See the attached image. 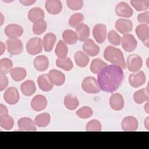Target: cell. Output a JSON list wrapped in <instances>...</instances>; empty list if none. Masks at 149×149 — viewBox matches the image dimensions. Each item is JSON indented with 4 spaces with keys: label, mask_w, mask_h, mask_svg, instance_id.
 <instances>
[{
    "label": "cell",
    "mask_w": 149,
    "mask_h": 149,
    "mask_svg": "<svg viewBox=\"0 0 149 149\" xmlns=\"http://www.w3.org/2000/svg\"><path fill=\"white\" fill-rule=\"evenodd\" d=\"M123 79L122 69L114 65H109L98 73L97 81L101 90L113 93L120 87Z\"/></svg>",
    "instance_id": "1"
},
{
    "label": "cell",
    "mask_w": 149,
    "mask_h": 149,
    "mask_svg": "<svg viewBox=\"0 0 149 149\" xmlns=\"http://www.w3.org/2000/svg\"><path fill=\"white\" fill-rule=\"evenodd\" d=\"M104 57L107 61L121 69L126 68L123 54L119 48L111 45L107 47L104 51Z\"/></svg>",
    "instance_id": "2"
},
{
    "label": "cell",
    "mask_w": 149,
    "mask_h": 149,
    "mask_svg": "<svg viewBox=\"0 0 149 149\" xmlns=\"http://www.w3.org/2000/svg\"><path fill=\"white\" fill-rule=\"evenodd\" d=\"M81 87L84 91L88 94H97L101 91L95 78L91 76L86 77L83 80Z\"/></svg>",
    "instance_id": "3"
},
{
    "label": "cell",
    "mask_w": 149,
    "mask_h": 149,
    "mask_svg": "<svg viewBox=\"0 0 149 149\" xmlns=\"http://www.w3.org/2000/svg\"><path fill=\"white\" fill-rule=\"evenodd\" d=\"M42 47L41 39L39 37H33L27 41L26 48L29 54L36 55L42 52Z\"/></svg>",
    "instance_id": "4"
},
{
    "label": "cell",
    "mask_w": 149,
    "mask_h": 149,
    "mask_svg": "<svg viewBox=\"0 0 149 149\" xmlns=\"http://www.w3.org/2000/svg\"><path fill=\"white\" fill-rule=\"evenodd\" d=\"M8 52L11 55L20 54L23 51V44L18 38H8L6 41Z\"/></svg>",
    "instance_id": "5"
},
{
    "label": "cell",
    "mask_w": 149,
    "mask_h": 149,
    "mask_svg": "<svg viewBox=\"0 0 149 149\" xmlns=\"http://www.w3.org/2000/svg\"><path fill=\"white\" fill-rule=\"evenodd\" d=\"M127 67L128 70L132 72L139 71L143 65L141 58L137 54H131L127 58Z\"/></svg>",
    "instance_id": "6"
},
{
    "label": "cell",
    "mask_w": 149,
    "mask_h": 149,
    "mask_svg": "<svg viewBox=\"0 0 149 149\" xmlns=\"http://www.w3.org/2000/svg\"><path fill=\"white\" fill-rule=\"evenodd\" d=\"M3 100L8 104L15 105L20 99V95L17 89L14 87H10L6 89L3 94Z\"/></svg>",
    "instance_id": "7"
},
{
    "label": "cell",
    "mask_w": 149,
    "mask_h": 149,
    "mask_svg": "<svg viewBox=\"0 0 149 149\" xmlns=\"http://www.w3.org/2000/svg\"><path fill=\"white\" fill-rule=\"evenodd\" d=\"M121 41L122 48L127 52L133 51L137 47V40L134 36L131 34H124Z\"/></svg>",
    "instance_id": "8"
},
{
    "label": "cell",
    "mask_w": 149,
    "mask_h": 149,
    "mask_svg": "<svg viewBox=\"0 0 149 149\" xmlns=\"http://www.w3.org/2000/svg\"><path fill=\"white\" fill-rule=\"evenodd\" d=\"M130 85L134 88L143 86L146 81V76L144 72L139 71L129 75L128 79Z\"/></svg>",
    "instance_id": "9"
},
{
    "label": "cell",
    "mask_w": 149,
    "mask_h": 149,
    "mask_svg": "<svg viewBox=\"0 0 149 149\" xmlns=\"http://www.w3.org/2000/svg\"><path fill=\"white\" fill-rule=\"evenodd\" d=\"M93 36L98 43H103L107 37L106 26L101 23L96 24L93 30Z\"/></svg>",
    "instance_id": "10"
},
{
    "label": "cell",
    "mask_w": 149,
    "mask_h": 149,
    "mask_svg": "<svg viewBox=\"0 0 149 149\" xmlns=\"http://www.w3.org/2000/svg\"><path fill=\"white\" fill-rule=\"evenodd\" d=\"M115 29L122 34H128L133 29L132 22L127 19H119L115 24Z\"/></svg>",
    "instance_id": "11"
},
{
    "label": "cell",
    "mask_w": 149,
    "mask_h": 149,
    "mask_svg": "<svg viewBox=\"0 0 149 149\" xmlns=\"http://www.w3.org/2000/svg\"><path fill=\"white\" fill-rule=\"evenodd\" d=\"M115 13L119 17L129 18L133 15V10L128 3L120 2L115 7Z\"/></svg>",
    "instance_id": "12"
},
{
    "label": "cell",
    "mask_w": 149,
    "mask_h": 149,
    "mask_svg": "<svg viewBox=\"0 0 149 149\" xmlns=\"http://www.w3.org/2000/svg\"><path fill=\"white\" fill-rule=\"evenodd\" d=\"M5 34L9 38H17L23 33L22 26L17 24H9L5 29Z\"/></svg>",
    "instance_id": "13"
},
{
    "label": "cell",
    "mask_w": 149,
    "mask_h": 149,
    "mask_svg": "<svg viewBox=\"0 0 149 149\" xmlns=\"http://www.w3.org/2000/svg\"><path fill=\"white\" fill-rule=\"evenodd\" d=\"M50 81L56 86H60L64 84L66 77L65 74L61 71L56 69L51 70L48 73Z\"/></svg>",
    "instance_id": "14"
},
{
    "label": "cell",
    "mask_w": 149,
    "mask_h": 149,
    "mask_svg": "<svg viewBox=\"0 0 149 149\" xmlns=\"http://www.w3.org/2000/svg\"><path fill=\"white\" fill-rule=\"evenodd\" d=\"M138 120L133 116H127L124 118L121 123V127L123 131L133 132L138 127Z\"/></svg>",
    "instance_id": "15"
},
{
    "label": "cell",
    "mask_w": 149,
    "mask_h": 149,
    "mask_svg": "<svg viewBox=\"0 0 149 149\" xmlns=\"http://www.w3.org/2000/svg\"><path fill=\"white\" fill-rule=\"evenodd\" d=\"M136 33L138 38L143 44L148 48L149 43V28L147 24H140L136 28Z\"/></svg>",
    "instance_id": "16"
},
{
    "label": "cell",
    "mask_w": 149,
    "mask_h": 149,
    "mask_svg": "<svg viewBox=\"0 0 149 149\" xmlns=\"http://www.w3.org/2000/svg\"><path fill=\"white\" fill-rule=\"evenodd\" d=\"M82 49L84 53L90 56H97L100 52V47L92 39H87L82 45Z\"/></svg>",
    "instance_id": "17"
},
{
    "label": "cell",
    "mask_w": 149,
    "mask_h": 149,
    "mask_svg": "<svg viewBox=\"0 0 149 149\" xmlns=\"http://www.w3.org/2000/svg\"><path fill=\"white\" fill-rule=\"evenodd\" d=\"M31 107L35 111H41L45 109L47 106V100L42 95H36L31 101Z\"/></svg>",
    "instance_id": "18"
},
{
    "label": "cell",
    "mask_w": 149,
    "mask_h": 149,
    "mask_svg": "<svg viewBox=\"0 0 149 149\" xmlns=\"http://www.w3.org/2000/svg\"><path fill=\"white\" fill-rule=\"evenodd\" d=\"M17 126L20 131H36V126L34 121L31 118L24 117L17 121Z\"/></svg>",
    "instance_id": "19"
},
{
    "label": "cell",
    "mask_w": 149,
    "mask_h": 149,
    "mask_svg": "<svg viewBox=\"0 0 149 149\" xmlns=\"http://www.w3.org/2000/svg\"><path fill=\"white\" fill-rule=\"evenodd\" d=\"M45 8L51 15H58L62 9V2L59 0H48L45 2Z\"/></svg>",
    "instance_id": "20"
},
{
    "label": "cell",
    "mask_w": 149,
    "mask_h": 149,
    "mask_svg": "<svg viewBox=\"0 0 149 149\" xmlns=\"http://www.w3.org/2000/svg\"><path fill=\"white\" fill-rule=\"evenodd\" d=\"M125 101L123 96L119 93H114L109 98L111 108L115 111H120L124 107Z\"/></svg>",
    "instance_id": "21"
},
{
    "label": "cell",
    "mask_w": 149,
    "mask_h": 149,
    "mask_svg": "<svg viewBox=\"0 0 149 149\" xmlns=\"http://www.w3.org/2000/svg\"><path fill=\"white\" fill-rule=\"evenodd\" d=\"M33 65L37 70L39 72L45 71L49 66L48 58L44 55L37 56L34 59Z\"/></svg>",
    "instance_id": "22"
},
{
    "label": "cell",
    "mask_w": 149,
    "mask_h": 149,
    "mask_svg": "<svg viewBox=\"0 0 149 149\" xmlns=\"http://www.w3.org/2000/svg\"><path fill=\"white\" fill-rule=\"evenodd\" d=\"M56 41V36L52 33H47L43 38L42 46L44 51L46 52H50L52 50L55 42Z\"/></svg>",
    "instance_id": "23"
},
{
    "label": "cell",
    "mask_w": 149,
    "mask_h": 149,
    "mask_svg": "<svg viewBox=\"0 0 149 149\" xmlns=\"http://www.w3.org/2000/svg\"><path fill=\"white\" fill-rule=\"evenodd\" d=\"M37 83L40 90L44 91H49L53 88V84L50 81L48 74H43L38 76Z\"/></svg>",
    "instance_id": "24"
},
{
    "label": "cell",
    "mask_w": 149,
    "mask_h": 149,
    "mask_svg": "<svg viewBox=\"0 0 149 149\" xmlns=\"http://www.w3.org/2000/svg\"><path fill=\"white\" fill-rule=\"evenodd\" d=\"M27 17L30 22L35 23L38 20H43L45 17V14L42 9L40 8L35 7L31 9L28 12Z\"/></svg>",
    "instance_id": "25"
},
{
    "label": "cell",
    "mask_w": 149,
    "mask_h": 149,
    "mask_svg": "<svg viewBox=\"0 0 149 149\" xmlns=\"http://www.w3.org/2000/svg\"><path fill=\"white\" fill-rule=\"evenodd\" d=\"M20 90L22 93L26 96H31L36 91V87L34 81L28 80L20 85Z\"/></svg>",
    "instance_id": "26"
},
{
    "label": "cell",
    "mask_w": 149,
    "mask_h": 149,
    "mask_svg": "<svg viewBox=\"0 0 149 149\" xmlns=\"http://www.w3.org/2000/svg\"><path fill=\"white\" fill-rule=\"evenodd\" d=\"M76 33L77 39L80 41L84 42L90 36V28L87 24L82 23L76 29Z\"/></svg>",
    "instance_id": "27"
},
{
    "label": "cell",
    "mask_w": 149,
    "mask_h": 149,
    "mask_svg": "<svg viewBox=\"0 0 149 149\" xmlns=\"http://www.w3.org/2000/svg\"><path fill=\"white\" fill-rule=\"evenodd\" d=\"M63 104L65 107L68 109L73 111L78 107L79 102L76 95L72 94H69L65 97L63 100Z\"/></svg>",
    "instance_id": "28"
},
{
    "label": "cell",
    "mask_w": 149,
    "mask_h": 149,
    "mask_svg": "<svg viewBox=\"0 0 149 149\" xmlns=\"http://www.w3.org/2000/svg\"><path fill=\"white\" fill-rule=\"evenodd\" d=\"M76 64L80 68H85L89 63L90 59L86 53L83 51H77L74 55Z\"/></svg>",
    "instance_id": "29"
},
{
    "label": "cell",
    "mask_w": 149,
    "mask_h": 149,
    "mask_svg": "<svg viewBox=\"0 0 149 149\" xmlns=\"http://www.w3.org/2000/svg\"><path fill=\"white\" fill-rule=\"evenodd\" d=\"M148 88H141L136 91L133 94L134 101L137 104H141L144 102L148 101Z\"/></svg>",
    "instance_id": "30"
},
{
    "label": "cell",
    "mask_w": 149,
    "mask_h": 149,
    "mask_svg": "<svg viewBox=\"0 0 149 149\" xmlns=\"http://www.w3.org/2000/svg\"><path fill=\"white\" fill-rule=\"evenodd\" d=\"M12 79L15 81H20L26 76V70L22 67H16L12 68L10 72Z\"/></svg>",
    "instance_id": "31"
},
{
    "label": "cell",
    "mask_w": 149,
    "mask_h": 149,
    "mask_svg": "<svg viewBox=\"0 0 149 149\" xmlns=\"http://www.w3.org/2000/svg\"><path fill=\"white\" fill-rule=\"evenodd\" d=\"M51 121V116L47 112L40 113L36 116L34 122L39 127H44L49 125Z\"/></svg>",
    "instance_id": "32"
},
{
    "label": "cell",
    "mask_w": 149,
    "mask_h": 149,
    "mask_svg": "<svg viewBox=\"0 0 149 149\" xmlns=\"http://www.w3.org/2000/svg\"><path fill=\"white\" fill-rule=\"evenodd\" d=\"M64 42L68 45H73L77 42V36L76 32L72 30H65L62 33Z\"/></svg>",
    "instance_id": "33"
},
{
    "label": "cell",
    "mask_w": 149,
    "mask_h": 149,
    "mask_svg": "<svg viewBox=\"0 0 149 149\" xmlns=\"http://www.w3.org/2000/svg\"><path fill=\"white\" fill-rule=\"evenodd\" d=\"M108 65L99 58H95L92 60L90 64V70L94 74H98L104 68L107 66Z\"/></svg>",
    "instance_id": "34"
},
{
    "label": "cell",
    "mask_w": 149,
    "mask_h": 149,
    "mask_svg": "<svg viewBox=\"0 0 149 149\" xmlns=\"http://www.w3.org/2000/svg\"><path fill=\"white\" fill-rule=\"evenodd\" d=\"M0 126L2 128L7 130L12 129L14 126L13 118L8 114L0 115Z\"/></svg>",
    "instance_id": "35"
},
{
    "label": "cell",
    "mask_w": 149,
    "mask_h": 149,
    "mask_svg": "<svg viewBox=\"0 0 149 149\" xmlns=\"http://www.w3.org/2000/svg\"><path fill=\"white\" fill-rule=\"evenodd\" d=\"M56 66L66 71L71 70L73 67V64L72 60L68 57L62 58H58L56 61Z\"/></svg>",
    "instance_id": "36"
},
{
    "label": "cell",
    "mask_w": 149,
    "mask_h": 149,
    "mask_svg": "<svg viewBox=\"0 0 149 149\" xmlns=\"http://www.w3.org/2000/svg\"><path fill=\"white\" fill-rule=\"evenodd\" d=\"M68 52V48L66 44L62 40H59L56 46L55 53L56 55L59 58H62L66 57Z\"/></svg>",
    "instance_id": "37"
},
{
    "label": "cell",
    "mask_w": 149,
    "mask_h": 149,
    "mask_svg": "<svg viewBox=\"0 0 149 149\" xmlns=\"http://www.w3.org/2000/svg\"><path fill=\"white\" fill-rule=\"evenodd\" d=\"M84 19V15L80 13H76L73 14L69 18L68 23L69 25L72 27L77 28L81 24L83 23V22Z\"/></svg>",
    "instance_id": "38"
},
{
    "label": "cell",
    "mask_w": 149,
    "mask_h": 149,
    "mask_svg": "<svg viewBox=\"0 0 149 149\" xmlns=\"http://www.w3.org/2000/svg\"><path fill=\"white\" fill-rule=\"evenodd\" d=\"M47 28V22L43 20H40L34 23L33 26V32L36 35H41L44 33Z\"/></svg>",
    "instance_id": "39"
},
{
    "label": "cell",
    "mask_w": 149,
    "mask_h": 149,
    "mask_svg": "<svg viewBox=\"0 0 149 149\" xmlns=\"http://www.w3.org/2000/svg\"><path fill=\"white\" fill-rule=\"evenodd\" d=\"M13 67L12 61L6 58L0 60V73L5 74L10 72Z\"/></svg>",
    "instance_id": "40"
},
{
    "label": "cell",
    "mask_w": 149,
    "mask_h": 149,
    "mask_svg": "<svg viewBox=\"0 0 149 149\" xmlns=\"http://www.w3.org/2000/svg\"><path fill=\"white\" fill-rule=\"evenodd\" d=\"M130 4L137 11L147 10L149 8L148 0H132Z\"/></svg>",
    "instance_id": "41"
},
{
    "label": "cell",
    "mask_w": 149,
    "mask_h": 149,
    "mask_svg": "<svg viewBox=\"0 0 149 149\" xmlns=\"http://www.w3.org/2000/svg\"><path fill=\"white\" fill-rule=\"evenodd\" d=\"M76 115L80 118L87 119L90 118L93 115V111L90 107L84 106L79 109L76 111Z\"/></svg>",
    "instance_id": "42"
},
{
    "label": "cell",
    "mask_w": 149,
    "mask_h": 149,
    "mask_svg": "<svg viewBox=\"0 0 149 149\" xmlns=\"http://www.w3.org/2000/svg\"><path fill=\"white\" fill-rule=\"evenodd\" d=\"M108 40L112 45L118 46L120 44L122 38L115 30H110L108 34Z\"/></svg>",
    "instance_id": "43"
},
{
    "label": "cell",
    "mask_w": 149,
    "mask_h": 149,
    "mask_svg": "<svg viewBox=\"0 0 149 149\" xmlns=\"http://www.w3.org/2000/svg\"><path fill=\"white\" fill-rule=\"evenodd\" d=\"M101 123L97 119L91 120L86 126V130L87 132H100L101 131Z\"/></svg>",
    "instance_id": "44"
},
{
    "label": "cell",
    "mask_w": 149,
    "mask_h": 149,
    "mask_svg": "<svg viewBox=\"0 0 149 149\" xmlns=\"http://www.w3.org/2000/svg\"><path fill=\"white\" fill-rule=\"evenodd\" d=\"M66 3L68 8L72 10L81 9L83 6V1L82 0H68Z\"/></svg>",
    "instance_id": "45"
},
{
    "label": "cell",
    "mask_w": 149,
    "mask_h": 149,
    "mask_svg": "<svg viewBox=\"0 0 149 149\" xmlns=\"http://www.w3.org/2000/svg\"><path fill=\"white\" fill-rule=\"evenodd\" d=\"M137 21L142 24H149V12H146L140 13L137 16Z\"/></svg>",
    "instance_id": "46"
},
{
    "label": "cell",
    "mask_w": 149,
    "mask_h": 149,
    "mask_svg": "<svg viewBox=\"0 0 149 149\" xmlns=\"http://www.w3.org/2000/svg\"><path fill=\"white\" fill-rule=\"evenodd\" d=\"M8 85V79L5 74H0V91L4 90Z\"/></svg>",
    "instance_id": "47"
},
{
    "label": "cell",
    "mask_w": 149,
    "mask_h": 149,
    "mask_svg": "<svg viewBox=\"0 0 149 149\" xmlns=\"http://www.w3.org/2000/svg\"><path fill=\"white\" fill-rule=\"evenodd\" d=\"M8 114V110L6 106L2 104H0V115H5Z\"/></svg>",
    "instance_id": "48"
},
{
    "label": "cell",
    "mask_w": 149,
    "mask_h": 149,
    "mask_svg": "<svg viewBox=\"0 0 149 149\" xmlns=\"http://www.w3.org/2000/svg\"><path fill=\"white\" fill-rule=\"evenodd\" d=\"M24 6H30L34 3L36 2V1H31V0H23V1H19Z\"/></svg>",
    "instance_id": "49"
},
{
    "label": "cell",
    "mask_w": 149,
    "mask_h": 149,
    "mask_svg": "<svg viewBox=\"0 0 149 149\" xmlns=\"http://www.w3.org/2000/svg\"><path fill=\"white\" fill-rule=\"evenodd\" d=\"M0 55H2L5 51V45L2 41L0 42Z\"/></svg>",
    "instance_id": "50"
},
{
    "label": "cell",
    "mask_w": 149,
    "mask_h": 149,
    "mask_svg": "<svg viewBox=\"0 0 149 149\" xmlns=\"http://www.w3.org/2000/svg\"><path fill=\"white\" fill-rule=\"evenodd\" d=\"M144 125L147 130H148V118H147L144 121Z\"/></svg>",
    "instance_id": "51"
},
{
    "label": "cell",
    "mask_w": 149,
    "mask_h": 149,
    "mask_svg": "<svg viewBox=\"0 0 149 149\" xmlns=\"http://www.w3.org/2000/svg\"><path fill=\"white\" fill-rule=\"evenodd\" d=\"M144 110L147 113H148V101H147L146 104L144 105Z\"/></svg>",
    "instance_id": "52"
},
{
    "label": "cell",
    "mask_w": 149,
    "mask_h": 149,
    "mask_svg": "<svg viewBox=\"0 0 149 149\" xmlns=\"http://www.w3.org/2000/svg\"><path fill=\"white\" fill-rule=\"evenodd\" d=\"M1 14V20H2V22H1V26L3 24V15H2V14L1 13H0Z\"/></svg>",
    "instance_id": "53"
},
{
    "label": "cell",
    "mask_w": 149,
    "mask_h": 149,
    "mask_svg": "<svg viewBox=\"0 0 149 149\" xmlns=\"http://www.w3.org/2000/svg\"><path fill=\"white\" fill-rule=\"evenodd\" d=\"M3 2H13V1H3Z\"/></svg>",
    "instance_id": "54"
}]
</instances>
